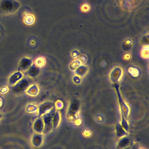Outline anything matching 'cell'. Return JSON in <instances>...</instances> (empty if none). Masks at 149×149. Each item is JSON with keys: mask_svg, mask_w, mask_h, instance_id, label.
Instances as JSON below:
<instances>
[{"mask_svg": "<svg viewBox=\"0 0 149 149\" xmlns=\"http://www.w3.org/2000/svg\"><path fill=\"white\" fill-rule=\"evenodd\" d=\"M20 7V3L17 0H1L0 13L3 15H10L17 12Z\"/></svg>", "mask_w": 149, "mask_h": 149, "instance_id": "6da1fadb", "label": "cell"}, {"mask_svg": "<svg viewBox=\"0 0 149 149\" xmlns=\"http://www.w3.org/2000/svg\"><path fill=\"white\" fill-rule=\"evenodd\" d=\"M56 111V109L54 107L49 112L45 113V114L41 116L43 122H44V125L42 134H48L53 129L52 119Z\"/></svg>", "mask_w": 149, "mask_h": 149, "instance_id": "7a4b0ae2", "label": "cell"}, {"mask_svg": "<svg viewBox=\"0 0 149 149\" xmlns=\"http://www.w3.org/2000/svg\"><path fill=\"white\" fill-rule=\"evenodd\" d=\"M80 107V101L77 98H73L69 105L67 111V119L71 122L75 121L77 119V114L78 113Z\"/></svg>", "mask_w": 149, "mask_h": 149, "instance_id": "3957f363", "label": "cell"}, {"mask_svg": "<svg viewBox=\"0 0 149 149\" xmlns=\"http://www.w3.org/2000/svg\"><path fill=\"white\" fill-rule=\"evenodd\" d=\"M33 84V80L29 77H24L12 86V91L16 94L26 91L29 87Z\"/></svg>", "mask_w": 149, "mask_h": 149, "instance_id": "277c9868", "label": "cell"}, {"mask_svg": "<svg viewBox=\"0 0 149 149\" xmlns=\"http://www.w3.org/2000/svg\"><path fill=\"white\" fill-rule=\"evenodd\" d=\"M113 84H114L113 86L115 90V91L118 97V103H119L120 109V113L122 114V115L127 119L130 113V108L122 98V96L120 92L119 84L117 83Z\"/></svg>", "mask_w": 149, "mask_h": 149, "instance_id": "5b68a950", "label": "cell"}, {"mask_svg": "<svg viewBox=\"0 0 149 149\" xmlns=\"http://www.w3.org/2000/svg\"><path fill=\"white\" fill-rule=\"evenodd\" d=\"M123 75V70L119 66L114 67L111 71L109 77L111 82L113 84L118 83Z\"/></svg>", "mask_w": 149, "mask_h": 149, "instance_id": "8992f818", "label": "cell"}, {"mask_svg": "<svg viewBox=\"0 0 149 149\" xmlns=\"http://www.w3.org/2000/svg\"><path fill=\"white\" fill-rule=\"evenodd\" d=\"M55 107V104L51 101H45L38 107V117H40L49 112Z\"/></svg>", "mask_w": 149, "mask_h": 149, "instance_id": "52a82bcc", "label": "cell"}, {"mask_svg": "<svg viewBox=\"0 0 149 149\" xmlns=\"http://www.w3.org/2000/svg\"><path fill=\"white\" fill-rule=\"evenodd\" d=\"M33 63V61L31 58L27 57H23L20 59L19 62L17 70L18 71H20L22 73H25Z\"/></svg>", "mask_w": 149, "mask_h": 149, "instance_id": "ba28073f", "label": "cell"}, {"mask_svg": "<svg viewBox=\"0 0 149 149\" xmlns=\"http://www.w3.org/2000/svg\"><path fill=\"white\" fill-rule=\"evenodd\" d=\"M23 77V73L20 71H17L12 73L8 79V84L10 86H14L20 79Z\"/></svg>", "mask_w": 149, "mask_h": 149, "instance_id": "9c48e42d", "label": "cell"}, {"mask_svg": "<svg viewBox=\"0 0 149 149\" xmlns=\"http://www.w3.org/2000/svg\"><path fill=\"white\" fill-rule=\"evenodd\" d=\"M44 127V122H43L42 117L41 116L38 117V118H37L33 123V130L34 131L35 133L42 134Z\"/></svg>", "mask_w": 149, "mask_h": 149, "instance_id": "30bf717a", "label": "cell"}, {"mask_svg": "<svg viewBox=\"0 0 149 149\" xmlns=\"http://www.w3.org/2000/svg\"><path fill=\"white\" fill-rule=\"evenodd\" d=\"M43 143V134L34 133L32 136L31 144L35 147H40Z\"/></svg>", "mask_w": 149, "mask_h": 149, "instance_id": "8fae6325", "label": "cell"}, {"mask_svg": "<svg viewBox=\"0 0 149 149\" xmlns=\"http://www.w3.org/2000/svg\"><path fill=\"white\" fill-rule=\"evenodd\" d=\"M40 72V68L36 66L34 63L29 68V69L25 72V74L29 77L33 79L38 76Z\"/></svg>", "mask_w": 149, "mask_h": 149, "instance_id": "7c38bea8", "label": "cell"}, {"mask_svg": "<svg viewBox=\"0 0 149 149\" xmlns=\"http://www.w3.org/2000/svg\"><path fill=\"white\" fill-rule=\"evenodd\" d=\"M88 71V66L84 65H81L75 69L74 72L76 75L81 77H84L87 74Z\"/></svg>", "mask_w": 149, "mask_h": 149, "instance_id": "4fadbf2b", "label": "cell"}, {"mask_svg": "<svg viewBox=\"0 0 149 149\" xmlns=\"http://www.w3.org/2000/svg\"><path fill=\"white\" fill-rule=\"evenodd\" d=\"M26 93L30 96H33V97L36 96L39 93V87L37 84H32L26 90Z\"/></svg>", "mask_w": 149, "mask_h": 149, "instance_id": "5bb4252c", "label": "cell"}, {"mask_svg": "<svg viewBox=\"0 0 149 149\" xmlns=\"http://www.w3.org/2000/svg\"><path fill=\"white\" fill-rule=\"evenodd\" d=\"M115 130L116 136L118 138H121L123 136H126L128 134V132L125 131V130L122 127L120 123H117L116 124Z\"/></svg>", "mask_w": 149, "mask_h": 149, "instance_id": "9a60e30c", "label": "cell"}, {"mask_svg": "<svg viewBox=\"0 0 149 149\" xmlns=\"http://www.w3.org/2000/svg\"><path fill=\"white\" fill-rule=\"evenodd\" d=\"M130 143V141L129 139L126 136H123L120 138L119 140L118 143V146L120 149H123L126 148L129 146Z\"/></svg>", "mask_w": 149, "mask_h": 149, "instance_id": "2e32d148", "label": "cell"}, {"mask_svg": "<svg viewBox=\"0 0 149 149\" xmlns=\"http://www.w3.org/2000/svg\"><path fill=\"white\" fill-rule=\"evenodd\" d=\"M61 120V115L59 110H56L52 119V127L53 129H55L58 127L60 123Z\"/></svg>", "mask_w": 149, "mask_h": 149, "instance_id": "e0dca14e", "label": "cell"}, {"mask_svg": "<svg viewBox=\"0 0 149 149\" xmlns=\"http://www.w3.org/2000/svg\"><path fill=\"white\" fill-rule=\"evenodd\" d=\"M36 66H37L39 68H41L42 67H44L46 64V59L43 56H39L37 58L34 63H33Z\"/></svg>", "mask_w": 149, "mask_h": 149, "instance_id": "ac0fdd59", "label": "cell"}, {"mask_svg": "<svg viewBox=\"0 0 149 149\" xmlns=\"http://www.w3.org/2000/svg\"><path fill=\"white\" fill-rule=\"evenodd\" d=\"M23 21L26 24L31 25L35 22V17L32 14H27L24 16Z\"/></svg>", "mask_w": 149, "mask_h": 149, "instance_id": "d6986e66", "label": "cell"}, {"mask_svg": "<svg viewBox=\"0 0 149 149\" xmlns=\"http://www.w3.org/2000/svg\"><path fill=\"white\" fill-rule=\"evenodd\" d=\"M121 117H122V119H121V122L120 123L121 126H122V127L125 130V131L127 132H129V123H128L127 119L122 115V114H121Z\"/></svg>", "mask_w": 149, "mask_h": 149, "instance_id": "ffe728a7", "label": "cell"}, {"mask_svg": "<svg viewBox=\"0 0 149 149\" xmlns=\"http://www.w3.org/2000/svg\"><path fill=\"white\" fill-rule=\"evenodd\" d=\"M132 41L130 40H127L122 44V48L126 51H129L132 48Z\"/></svg>", "mask_w": 149, "mask_h": 149, "instance_id": "44dd1931", "label": "cell"}, {"mask_svg": "<svg viewBox=\"0 0 149 149\" xmlns=\"http://www.w3.org/2000/svg\"><path fill=\"white\" fill-rule=\"evenodd\" d=\"M38 107L34 104H28L26 107V111L27 112L32 113L35 112L37 111Z\"/></svg>", "mask_w": 149, "mask_h": 149, "instance_id": "7402d4cb", "label": "cell"}, {"mask_svg": "<svg viewBox=\"0 0 149 149\" xmlns=\"http://www.w3.org/2000/svg\"><path fill=\"white\" fill-rule=\"evenodd\" d=\"M128 71H129V73L134 77H137L139 75V70L134 67H130L128 69Z\"/></svg>", "mask_w": 149, "mask_h": 149, "instance_id": "603a6c76", "label": "cell"}, {"mask_svg": "<svg viewBox=\"0 0 149 149\" xmlns=\"http://www.w3.org/2000/svg\"><path fill=\"white\" fill-rule=\"evenodd\" d=\"M81 65V62L77 59V60H75L73 62H72V63L70 64V69L72 70H75V69L76 68H77L80 65Z\"/></svg>", "mask_w": 149, "mask_h": 149, "instance_id": "cb8c5ba5", "label": "cell"}, {"mask_svg": "<svg viewBox=\"0 0 149 149\" xmlns=\"http://www.w3.org/2000/svg\"><path fill=\"white\" fill-rule=\"evenodd\" d=\"M141 56L143 58L148 59L149 57V51H148V47L146 46L141 51Z\"/></svg>", "mask_w": 149, "mask_h": 149, "instance_id": "d4e9b609", "label": "cell"}, {"mask_svg": "<svg viewBox=\"0 0 149 149\" xmlns=\"http://www.w3.org/2000/svg\"><path fill=\"white\" fill-rule=\"evenodd\" d=\"M63 107V102L60 101V100H58L56 103L55 104V107L56 109V110H59L61 109H62Z\"/></svg>", "mask_w": 149, "mask_h": 149, "instance_id": "484cf974", "label": "cell"}, {"mask_svg": "<svg viewBox=\"0 0 149 149\" xmlns=\"http://www.w3.org/2000/svg\"><path fill=\"white\" fill-rule=\"evenodd\" d=\"M90 7L88 4L84 3V4H83L81 6V10L84 12H87L88 11L90 10Z\"/></svg>", "mask_w": 149, "mask_h": 149, "instance_id": "4316f807", "label": "cell"}, {"mask_svg": "<svg viewBox=\"0 0 149 149\" xmlns=\"http://www.w3.org/2000/svg\"><path fill=\"white\" fill-rule=\"evenodd\" d=\"M81 80L80 77H79V76H77V75H75V76L73 77V81L75 84H80V83H81Z\"/></svg>", "mask_w": 149, "mask_h": 149, "instance_id": "83f0119b", "label": "cell"}, {"mask_svg": "<svg viewBox=\"0 0 149 149\" xmlns=\"http://www.w3.org/2000/svg\"><path fill=\"white\" fill-rule=\"evenodd\" d=\"M87 56H86L85 55H81V56H80V59H79V61H80L81 62H83V63H86V62H87Z\"/></svg>", "mask_w": 149, "mask_h": 149, "instance_id": "f1b7e54d", "label": "cell"}, {"mask_svg": "<svg viewBox=\"0 0 149 149\" xmlns=\"http://www.w3.org/2000/svg\"><path fill=\"white\" fill-rule=\"evenodd\" d=\"M8 91V88L6 87H3L2 88H1V89L0 90V93H1L2 94H4L5 93H6Z\"/></svg>", "mask_w": 149, "mask_h": 149, "instance_id": "f546056e", "label": "cell"}, {"mask_svg": "<svg viewBox=\"0 0 149 149\" xmlns=\"http://www.w3.org/2000/svg\"><path fill=\"white\" fill-rule=\"evenodd\" d=\"M72 55L73 58H76L79 55V53L77 51H73L72 53Z\"/></svg>", "mask_w": 149, "mask_h": 149, "instance_id": "4dcf8cb0", "label": "cell"}, {"mask_svg": "<svg viewBox=\"0 0 149 149\" xmlns=\"http://www.w3.org/2000/svg\"><path fill=\"white\" fill-rule=\"evenodd\" d=\"M124 58L126 60H129V59H130L131 58V55H130L129 54H125V56H124Z\"/></svg>", "mask_w": 149, "mask_h": 149, "instance_id": "1f68e13d", "label": "cell"}, {"mask_svg": "<svg viewBox=\"0 0 149 149\" xmlns=\"http://www.w3.org/2000/svg\"><path fill=\"white\" fill-rule=\"evenodd\" d=\"M2 117H3V115H2V113H0V120L2 119Z\"/></svg>", "mask_w": 149, "mask_h": 149, "instance_id": "d6a6232c", "label": "cell"}, {"mask_svg": "<svg viewBox=\"0 0 149 149\" xmlns=\"http://www.w3.org/2000/svg\"><path fill=\"white\" fill-rule=\"evenodd\" d=\"M142 149H144V148H142Z\"/></svg>", "mask_w": 149, "mask_h": 149, "instance_id": "836d02e7", "label": "cell"}]
</instances>
